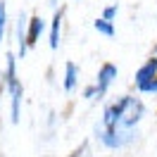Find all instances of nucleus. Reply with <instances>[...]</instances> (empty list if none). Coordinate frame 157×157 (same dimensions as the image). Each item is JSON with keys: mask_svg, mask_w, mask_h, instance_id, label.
Here are the masks:
<instances>
[{"mask_svg": "<svg viewBox=\"0 0 157 157\" xmlns=\"http://www.w3.org/2000/svg\"><path fill=\"white\" fill-rule=\"evenodd\" d=\"M81 95H83V100H95V88H93V83H90V86H86Z\"/></svg>", "mask_w": 157, "mask_h": 157, "instance_id": "nucleus-14", "label": "nucleus"}, {"mask_svg": "<svg viewBox=\"0 0 157 157\" xmlns=\"http://www.w3.org/2000/svg\"><path fill=\"white\" fill-rule=\"evenodd\" d=\"M93 31H95L98 36H102V38H114V36H117L114 21H107V19H102V17L93 19Z\"/></svg>", "mask_w": 157, "mask_h": 157, "instance_id": "nucleus-9", "label": "nucleus"}, {"mask_svg": "<svg viewBox=\"0 0 157 157\" xmlns=\"http://www.w3.org/2000/svg\"><path fill=\"white\" fill-rule=\"evenodd\" d=\"M145 102L136 95H119L102 107L100 126L102 128H138L145 117Z\"/></svg>", "mask_w": 157, "mask_h": 157, "instance_id": "nucleus-1", "label": "nucleus"}, {"mask_svg": "<svg viewBox=\"0 0 157 157\" xmlns=\"http://www.w3.org/2000/svg\"><path fill=\"white\" fill-rule=\"evenodd\" d=\"M67 157H90V150H88V140H83L76 150H71Z\"/></svg>", "mask_w": 157, "mask_h": 157, "instance_id": "nucleus-12", "label": "nucleus"}, {"mask_svg": "<svg viewBox=\"0 0 157 157\" xmlns=\"http://www.w3.org/2000/svg\"><path fill=\"white\" fill-rule=\"evenodd\" d=\"M138 136V128H102L95 126V140L107 150H124Z\"/></svg>", "mask_w": 157, "mask_h": 157, "instance_id": "nucleus-3", "label": "nucleus"}, {"mask_svg": "<svg viewBox=\"0 0 157 157\" xmlns=\"http://www.w3.org/2000/svg\"><path fill=\"white\" fill-rule=\"evenodd\" d=\"M50 5H52V7H55V10H57V5H59V0H48Z\"/></svg>", "mask_w": 157, "mask_h": 157, "instance_id": "nucleus-15", "label": "nucleus"}, {"mask_svg": "<svg viewBox=\"0 0 157 157\" xmlns=\"http://www.w3.org/2000/svg\"><path fill=\"white\" fill-rule=\"evenodd\" d=\"M100 17H102V19H107V21H114L119 17V2H109V5H105Z\"/></svg>", "mask_w": 157, "mask_h": 157, "instance_id": "nucleus-11", "label": "nucleus"}, {"mask_svg": "<svg viewBox=\"0 0 157 157\" xmlns=\"http://www.w3.org/2000/svg\"><path fill=\"white\" fill-rule=\"evenodd\" d=\"M155 76H157V55H150V57L136 69V74H133V86H136V90L140 93L143 86L150 83Z\"/></svg>", "mask_w": 157, "mask_h": 157, "instance_id": "nucleus-5", "label": "nucleus"}, {"mask_svg": "<svg viewBox=\"0 0 157 157\" xmlns=\"http://www.w3.org/2000/svg\"><path fill=\"white\" fill-rule=\"evenodd\" d=\"M78 78H81V69L76 62H64V74H62V88L64 93H74L78 88Z\"/></svg>", "mask_w": 157, "mask_h": 157, "instance_id": "nucleus-8", "label": "nucleus"}, {"mask_svg": "<svg viewBox=\"0 0 157 157\" xmlns=\"http://www.w3.org/2000/svg\"><path fill=\"white\" fill-rule=\"evenodd\" d=\"M64 14H67V7H59V10H55L52 19L48 21V45H50V50H57L59 43H62V24H64Z\"/></svg>", "mask_w": 157, "mask_h": 157, "instance_id": "nucleus-6", "label": "nucleus"}, {"mask_svg": "<svg viewBox=\"0 0 157 157\" xmlns=\"http://www.w3.org/2000/svg\"><path fill=\"white\" fill-rule=\"evenodd\" d=\"M119 78V67L114 62H102L95 74V81H93V88H95V100H102L109 93V88L114 86V81Z\"/></svg>", "mask_w": 157, "mask_h": 157, "instance_id": "nucleus-4", "label": "nucleus"}, {"mask_svg": "<svg viewBox=\"0 0 157 157\" xmlns=\"http://www.w3.org/2000/svg\"><path fill=\"white\" fill-rule=\"evenodd\" d=\"M7 19H10V14H7V2L0 0V43H2L5 31H7Z\"/></svg>", "mask_w": 157, "mask_h": 157, "instance_id": "nucleus-10", "label": "nucleus"}, {"mask_svg": "<svg viewBox=\"0 0 157 157\" xmlns=\"http://www.w3.org/2000/svg\"><path fill=\"white\" fill-rule=\"evenodd\" d=\"M48 31V21L43 19L40 14H31L26 17V45L33 48V45H38L40 36Z\"/></svg>", "mask_w": 157, "mask_h": 157, "instance_id": "nucleus-7", "label": "nucleus"}, {"mask_svg": "<svg viewBox=\"0 0 157 157\" xmlns=\"http://www.w3.org/2000/svg\"><path fill=\"white\" fill-rule=\"evenodd\" d=\"M152 55H157V48H152Z\"/></svg>", "mask_w": 157, "mask_h": 157, "instance_id": "nucleus-16", "label": "nucleus"}, {"mask_svg": "<svg viewBox=\"0 0 157 157\" xmlns=\"http://www.w3.org/2000/svg\"><path fill=\"white\" fill-rule=\"evenodd\" d=\"M140 95H155L157 98V76L150 81V83H145L143 86V90H140Z\"/></svg>", "mask_w": 157, "mask_h": 157, "instance_id": "nucleus-13", "label": "nucleus"}, {"mask_svg": "<svg viewBox=\"0 0 157 157\" xmlns=\"http://www.w3.org/2000/svg\"><path fill=\"white\" fill-rule=\"evenodd\" d=\"M17 64H19L17 55H14V52H7V57H5V69H2L0 90L7 93V100H10V121L12 124H19L21 121V105H24V86H21Z\"/></svg>", "mask_w": 157, "mask_h": 157, "instance_id": "nucleus-2", "label": "nucleus"}, {"mask_svg": "<svg viewBox=\"0 0 157 157\" xmlns=\"http://www.w3.org/2000/svg\"><path fill=\"white\" fill-rule=\"evenodd\" d=\"M76 2H81V0H76Z\"/></svg>", "mask_w": 157, "mask_h": 157, "instance_id": "nucleus-17", "label": "nucleus"}]
</instances>
